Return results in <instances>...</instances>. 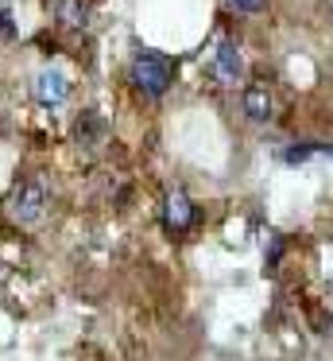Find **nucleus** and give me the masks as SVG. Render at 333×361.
<instances>
[{
	"label": "nucleus",
	"instance_id": "obj_1",
	"mask_svg": "<svg viewBox=\"0 0 333 361\" xmlns=\"http://www.w3.org/2000/svg\"><path fill=\"white\" fill-rule=\"evenodd\" d=\"M128 78L144 97H163L170 90V82H175V63L167 55H159V51H139L128 66Z\"/></svg>",
	"mask_w": 333,
	"mask_h": 361
},
{
	"label": "nucleus",
	"instance_id": "obj_2",
	"mask_svg": "<svg viewBox=\"0 0 333 361\" xmlns=\"http://www.w3.org/2000/svg\"><path fill=\"white\" fill-rule=\"evenodd\" d=\"M46 202H51V190H46V183L39 179V175H31V179H23L20 187L12 190V198H8V210H12L15 221L31 226V221H39V218L46 214Z\"/></svg>",
	"mask_w": 333,
	"mask_h": 361
},
{
	"label": "nucleus",
	"instance_id": "obj_3",
	"mask_svg": "<svg viewBox=\"0 0 333 361\" xmlns=\"http://www.w3.org/2000/svg\"><path fill=\"white\" fill-rule=\"evenodd\" d=\"M35 102L43 105V109H58L62 102L70 97V82H66V74L58 71V66H43V71L35 74Z\"/></svg>",
	"mask_w": 333,
	"mask_h": 361
},
{
	"label": "nucleus",
	"instance_id": "obj_4",
	"mask_svg": "<svg viewBox=\"0 0 333 361\" xmlns=\"http://www.w3.org/2000/svg\"><path fill=\"white\" fill-rule=\"evenodd\" d=\"M240 74H244V59H240L237 43H221V47L213 51V78L221 82V86H237Z\"/></svg>",
	"mask_w": 333,
	"mask_h": 361
},
{
	"label": "nucleus",
	"instance_id": "obj_5",
	"mask_svg": "<svg viewBox=\"0 0 333 361\" xmlns=\"http://www.w3.org/2000/svg\"><path fill=\"white\" fill-rule=\"evenodd\" d=\"M54 20H58L62 27L82 32V27L89 24V4H85V0H54Z\"/></svg>",
	"mask_w": 333,
	"mask_h": 361
},
{
	"label": "nucleus",
	"instance_id": "obj_6",
	"mask_svg": "<svg viewBox=\"0 0 333 361\" xmlns=\"http://www.w3.org/2000/svg\"><path fill=\"white\" fill-rule=\"evenodd\" d=\"M240 105H244L248 121H271V94H268V86H248L244 97H240Z\"/></svg>",
	"mask_w": 333,
	"mask_h": 361
},
{
	"label": "nucleus",
	"instance_id": "obj_7",
	"mask_svg": "<svg viewBox=\"0 0 333 361\" xmlns=\"http://www.w3.org/2000/svg\"><path fill=\"white\" fill-rule=\"evenodd\" d=\"M194 221V202L182 195V190H175V195L167 198V226L170 229H186Z\"/></svg>",
	"mask_w": 333,
	"mask_h": 361
},
{
	"label": "nucleus",
	"instance_id": "obj_8",
	"mask_svg": "<svg viewBox=\"0 0 333 361\" xmlns=\"http://www.w3.org/2000/svg\"><path fill=\"white\" fill-rule=\"evenodd\" d=\"M74 136H77V144L97 148V144L105 140V121H101L97 113H82V117H77V125H74Z\"/></svg>",
	"mask_w": 333,
	"mask_h": 361
},
{
	"label": "nucleus",
	"instance_id": "obj_9",
	"mask_svg": "<svg viewBox=\"0 0 333 361\" xmlns=\"http://www.w3.org/2000/svg\"><path fill=\"white\" fill-rule=\"evenodd\" d=\"M310 156H318V152H314V140H310V144H299V148H287V164H306V159Z\"/></svg>",
	"mask_w": 333,
	"mask_h": 361
},
{
	"label": "nucleus",
	"instance_id": "obj_10",
	"mask_svg": "<svg viewBox=\"0 0 333 361\" xmlns=\"http://www.w3.org/2000/svg\"><path fill=\"white\" fill-rule=\"evenodd\" d=\"M0 39H15V20L8 8H0Z\"/></svg>",
	"mask_w": 333,
	"mask_h": 361
},
{
	"label": "nucleus",
	"instance_id": "obj_11",
	"mask_svg": "<svg viewBox=\"0 0 333 361\" xmlns=\"http://www.w3.org/2000/svg\"><path fill=\"white\" fill-rule=\"evenodd\" d=\"M263 4H268V0H229L232 12H263Z\"/></svg>",
	"mask_w": 333,
	"mask_h": 361
},
{
	"label": "nucleus",
	"instance_id": "obj_12",
	"mask_svg": "<svg viewBox=\"0 0 333 361\" xmlns=\"http://www.w3.org/2000/svg\"><path fill=\"white\" fill-rule=\"evenodd\" d=\"M314 152H318V156H329V159H333V148H329V144H318V140H314Z\"/></svg>",
	"mask_w": 333,
	"mask_h": 361
},
{
	"label": "nucleus",
	"instance_id": "obj_13",
	"mask_svg": "<svg viewBox=\"0 0 333 361\" xmlns=\"http://www.w3.org/2000/svg\"><path fill=\"white\" fill-rule=\"evenodd\" d=\"M329 291H333V280H329Z\"/></svg>",
	"mask_w": 333,
	"mask_h": 361
}]
</instances>
